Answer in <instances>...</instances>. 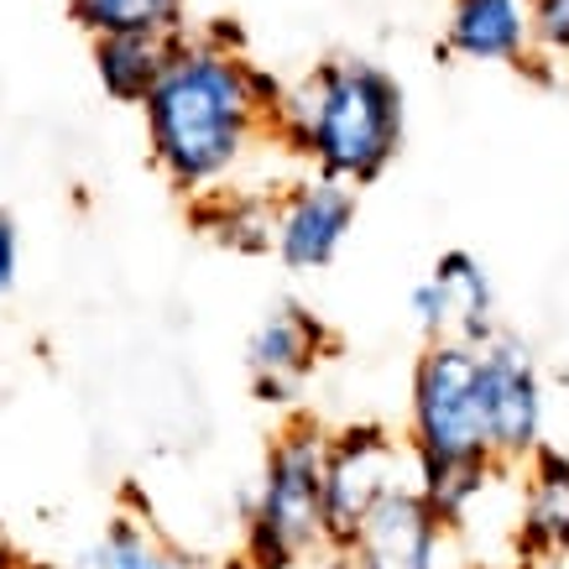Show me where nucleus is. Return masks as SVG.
<instances>
[{
    "label": "nucleus",
    "mask_w": 569,
    "mask_h": 569,
    "mask_svg": "<svg viewBox=\"0 0 569 569\" xmlns=\"http://www.w3.org/2000/svg\"><path fill=\"white\" fill-rule=\"evenodd\" d=\"M282 84L220 37H183L168 73L147 94V147L157 173L183 199H209L272 137Z\"/></svg>",
    "instance_id": "f257e3e1"
},
{
    "label": "nucleus",
    "mask_w": 569,
    "mask_h": 569,
    "mask_svg": "<svg viewBox=\"0 0 569 569\" xmlns=\"http://www.w3.org/2000/svg\"><path fill=\"white\" fill-rule=\"evenodd\" d=\"M402 126V84L371 58H329L298 84H282L272 110V137L313 173L340 178L350 189H366L392 168Z\"/></svg>",
    "instance_id": "f03ea898"
},
{
    "label": "nucleus",
    "mask_w": 569,
    "mask_h": 569,
    "mask_svg": "<svg viewBox=\"0 0 569 569\" xmlns=\"http://www.w3.org/2000/svg\"><path fill=\"white\" fill-rule=\"evenodd\" d=\"M325 449L329 433L298 418L272 439L257 501L246 518L251 569H293L325 549Z\"/></svg>",
    "instance_id": "7ed1b4c3"
},
{
    "label": "nucleus",
    "mask_w": 569,
    "mask_h": 569,
    "mask_svg": "<svg viewBox=\"0 0 569 569\" xmlns=\"http://www.w3.org/2000/svg\"><path fill=\"white\" fill-rule=\"evenodd\" d=\"M408 445L418 466L439 460H497L476 387V346L460 340H429L413 366V397H408Z\"/></svg>",
    "instance_id": "20e7f679"
},
{
    "label": "nucleus",
    "mask_w": 569,
    "mask_h": 569,
    "mask_svg": "<svg viewBox=\"0 0 569 569\" xmlns=\"http://www.w3.org/2000/svg\"><path fill=\"white\" fill-rule=\"evenodd\" d=\"M418 481L413 445H397L377 423H350L329 433L325 449V543L346 553L350 533L392 486Z\"/></svg>",
    "instance_id": "39448f33"
},
{
    "label": "nucleus",
    "mask_w": 569,
    "mask_h": 569,
    "mask_svg": "<svg viewBox=\"0 0 569 569\" xmlns=\"http://www.w3.org/2000/svg\"><path fill=\"white\" fill-rule=\"evenodd\" d=\"M476 387L497 466H528L543 449V381L533 350L497 329L486 346H476Z\"/></svg>",
    "instance_id": "423d86ee"
},
{
    "label": "nucleus",
    "mask_w": 569,
    "mask_h": 569,
    "mask_svg": "<svg viewBox=\"0 0 569 569\" xmlns=\"http://www.w3.org/2000/svg\"><path fill=\"white\" fill-rule=\"evenodd\" d=\"M356 230V189L340 178L313 173L277 193L272 257L288 272H325Z\"/></svg>",
    "instance_id": "0eeeda50"
},
{
    "label": "nucleus",
    "mask_w": 569,
    "mask_h": 569,
    "mask_svg": "<svg viewBox=\"0 0 569 569\" xmlns=\"http://www.w3.org/2000/svg\"><path fill=\"white\" fill-rule=\"evenodd\" d=\"M439 543H445V518L433 512L423 486L402 481L361 518L346 553L356 569H439Z\"/></svg>",
    "instance_id": "6e6552de"
},
{
    "label": "nucleus",
    "mask_w": 569,
    "mask_h": 569,
    "mask_svg": "<svg viewBox=\"0 0 569 569\" xmlns=\"http://www.w3.org/2000/svg\"><path fill=\"white\" fill-rule=\"evenodd\" d=\"M413 313L429 340L486 346L497 335V293H491V277H486L481 257H470L460 246L445 251L433 261L429 282L413 288Z\"/></svg>",
    "instance_id": "1a4fd4ad"
},
{
    "label": "nucleus",
    "mask_w": 569,
    "mask_h": 569,
    "mask_svg": "<svg viewBox=\"0 0 569 569\" xmlns=\"http://www.w3.org/2000/svg\"><path fill=\"white\" fill-rule=\"evenodd\" d=\"M325 346L329 335L309 309L277 303L246 340V366H251L261 402H293L303 392V381L313 377V366L325 361Z\"/></svg>",
    "instance_id": "9d476101"
},
{
    "label": "nucleus",
    "mask_w": 569,
    "mask_h": 569,
    "mask_svg": "<svg viewBox=\"0 0 569 569\" xmlns=\"http://www.w3.org/2000/svg\"><path fill=\"white\" fill-rule=\"evenodd\" d=\"M445 48L466 63H528L533 58V0H455Z\"/></svg>",
    "instance_id": "9b49d317"
},
{
    "label": "nucleus",
    "mask_w": 569,
    "mask_h": 569,
    "mask_svg": "<svg viewBox=\"0 0 569 569\" xmlns=\"http://www.w3.org/2000/svg\"><path fill=\"white\" fill-rule=\"evenodd\" d=\"M89 42H94V79H100L104 94L116 104H147V94L168 73L183 37L110 32V37H89Z\"/></svg>",
    "instance_id": "f8f14e48"
},
{
    "label": "nucleus",
    "mask_w": 569,
    "mask_h": 569,
    "mask_svg": "<svg viewBox=\"0 0 569 569\" xmlns=\"http://www.w3.org/2000/svg\"><path fill=\"white\" fill-rule=\"evenodd\" d=\"M522 549H528V559H543V553L569 549V460L549 445L528 460Z\"/></svg>",
    "instance_id": "ddd939ff"
},
{
    "label": "nucleus",
    "mask_w": 569,
    "mask_h": 569,
    "mask_svg": "<svg viewBox=\"0 0 569 569\" xmlns=\"http://www.w3.org/2000/svg\"><path fill=\"white\" fill-rule=\"evenodd\" d=\"M69 17L89 37H110V32L189 37V0H69Z\"/></svg>",
    "instance_id": "4468645a"
},
{
    "label": "nucleus",
    "mask_w": 569,
    "mask_h": 569,
    "mask_svg": "<svg viewBox=\"0 0 569 569\" xmlns=\"http://www.w3.org/2000/svg\"><path fill=\"white\" fill-rule=\"evenodd\" d=\"M204 224H214V236L236 251H272V224H277V193H209Z\"/></svg>",
    "instance_id": "2eb2a0df"
},
{
    "label": "nucleus",
    "mask_w": 569,
    "mask_h": 569,
    "mask_svg": "<svg viewBox=\"0 0 569 569\" xmlns=\"http://www.w3.org/2000/svg\"><path fill=\"white\" fill-rule=\"evenodd\" d=\"M491 470L497 460H439V466H418V486L433 501V512L445 518V528H455V522H466L470 501L491 486Z\"/></svg>",
    "instance_id": "dca6fc26"
},
{
    "label": "nucleus",
    "mask_w": 569,
    "mask_h": 569,
    "mask_svg": "<svg viewBox=\"0 0 569 569\" xmlns=\"http://www.w3.org/2000/svg\"><path fill=\"white\" fill-rule=\"evenodd\" d=\"M89 569H189L162 538H152L141 522L116 518L104 538L89 549Z\"/></svg>",
    "instance_id": "f3484780"
},
{
    "label": "nucleus",
    "mask_w": 569,
    "mask_h": 569,
    "mask_svg": "<svg viewBox=\"0 0 569 569\" xmlns=\"http://www.w3.org/2000/svg\"><path fill=\"white\" fill-rule=\"evenodd\" d=\"M533 52L569 58V0H533Z\"/></svg>",
    "instance_id": "a211bd4d"
},
{
    "label": "nucleus",
    "mask_w": 569,
    "mask_h": 569,
    "mask_svg": "<svg viewBox=\"0 0 569 569\" xmlns=\"http://www.w3.org/2000/svg\"><path fill=\"white\" fill-rule=\"evenodd\" d=\"M17 267H21V230H17V220L0 209V298L17 288Z\"/></svg>",
    "instance_id": "6ab92c4d"
},
{
    "label": "nucleus",
    "mask_w": 569,
    "mask_h": 569,
    "mask_svg": "<svg viewBox=\"0 0 569 569\" xmlns=\"http://www.w3.org/2000/svg\"><path fill=\"white\" fill-rule=\"evenodd\" d=\"M538 569H569V549H559V553H543V559H533Z\"/></svg>",
    "instance_id": "aec40b11"
},
{
    "label": "nucleus",
    "mask_w": 569,
    "mask_h": 569,
    "mask_svg": "<svg viewBox=\"0 0 569 569\" xmlns=\"http://www.w3.org/2000/svg\"><path fill=\"white\" fill-rule=\"evenodd\" d=\"M17 565H21V553L11 543H0V569H17Z\"/></svg>",
    "instance_id": "412c9836"
},
{
    "label": "nucleus",
    "mask_w": 569,
    "mask_h": 569,
    "mask_svg": "<svg viewBox=\"0 0 569 569\" xmlns=\"http://www.w3.org/2000/svg\"><path fill=\"white\" fill-rule=\"evenodd\" d=\"M17 569H37V565H27V559H21V565H17Z\"/></svg>",
    "instance_id": "4be33fe9"
}]
</instances>
